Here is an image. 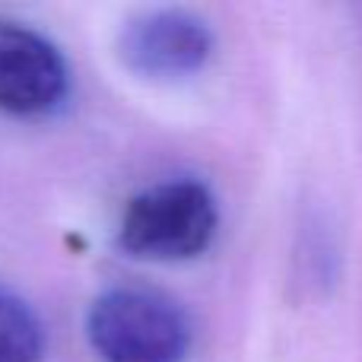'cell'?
<instances>
[{
    "label": "cell",
    "instance_id": "cell-1",
    "mask_svg": "<svg viewBox=\"0 0 362 362\" xmlns=\"http://www.w3.org/2000/svg\"><path fill=\"white\" fill-rule=\"evenodd\" d=\"M216 226V197L204 181H163L127 200L118 245L140 261H191L213 245Z\"/></svg>",
    "mask_w": 362,
    "mask_h": 362
},
{
    "label": "cell",
    "instance_id": "cell-2",
    "mask_svg": "<svg viewBox=\"0 0 362 362\" xmlns=\"http://www.w3.org/2000/svg\"><path fill=\"white\" fill-rule=\"evenodd\" d=\"M86 334L102 362H185L191 321L175 299L118 286L89 305Z\"/></svg>",
    "mask_w": 362,
    "mask_h": 362
},
{
    "label": "cell",
    "instance_id": "cell-3",
    "mask_svg": "<svg viewBox=\"0 0 362 362\" xmlns=\"http://www.w3.org/2000/svg\"><path fill=\"white\" fill-rule=\"evenodd\" d=\"M70 70L64 54L23 23L0 19V112L19 118L51 115L64 105Z\"/></svg>",
    "mask_w": 362,
    "mask_h": 362
},
{
    "label": "cell",
    "instance_id": "cell-4",
    "mask_svg": "<svg viewBox=\"0 0 362 362\" xmlns=\"http://www.w3.org/2000/svg\"><path fill=\"white\" fill-rule=\"evenodd\" d=\"M121 61L127 70L150 80H181L213 54V32L187 10H150L134 16L118 38Z\"/></svg>",
    "mask_w": 362,
    "mask_h": 362
},
{
    "label": "cell",
    "instance_id": "cell-5",
    "mask_svg": "<svg viewBox=\"0 0 362 362\" xmlns=\"http://www.w3.org/2000/svg\"><path fill=\"white\" fill-rule=\"evenodd\" d=\"M45 327L19 296L0 289V362H42Z\"/></svg>",
    "mask_w": 362,
    "mask_h": 362
}]
</instances>
